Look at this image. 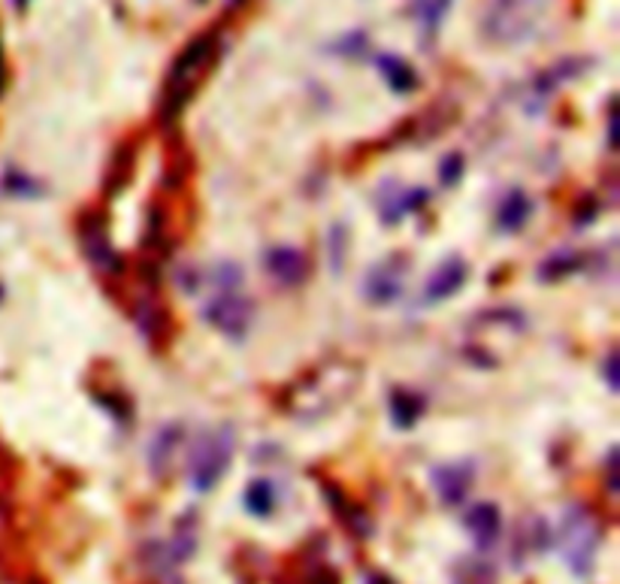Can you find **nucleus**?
Returning <instances> with one entry per match:
<instances>
[{"instance_id": "f257e3e1", "label": "nucleus", "mask_w": 620, "mask_h": 584, "mask_svg": "<svg viewBox=\"0 0 620 584\" xmlns=\"http://www.w3.org/2000/svg\"><path fill=\"white\" fill-rule=\"evenodd\" d=\"M357 385V366L348 361H328L306 373L285 397V409L297 418H321L333 412L340 403L348 400V394Z\"/></svg>"}, {"instance_id": "f03ea898", "label": "nucleus", "mask_w": 620, "mask_h": 584, "mask_svg": "<svg viewBox=\"0 0 620 584\" xmlns=\"http://www.w3.org/2000/svg\"><path fill=\"white\" fill-rule=\"evenodd\" d=\"M233 451H236V430L231 425H219L207 430L200 442L191 449V461H188V482L195 491L207 494L219 485L221 475L228 473Z\"/></svg>"}, {"instance_id": "7ed1b4c3", "label": "nucleus", "mask_w": 620, "mask_h": 584, "mask_svg": "<svg viewBox=\"0 0 620 584\" xmlns=\"http://www.w3.org/2000/svg\"><path fill=\"white\" fill-rule=\"evenodd\" d=\"M596 548H599V524L584 506H572L563 515L560 527V551L575 575H587L594 566Z\"/></svg>"}, {"instance_id": "20e7f679", "label": "nucleus", "mask_w": 620, "mask_h": 584, "mask_svg": "<svg viewBox=\"0 0 620 584\" xmlns=\"http://www.w3.org/2000/svg\"><path fill=\"white\" fill-rule=\"evenodd\" d=\"M209 58H212V37L195 40L188 49L182 52V58L176 62V67L167 76V88H164V103H167V115H176L182 110L185 100L191 98V91L200 82V74L207 70Z\"/></svg>"}, {"instance_id": "39448f33", "label": "nucleus", "mask_w": 620, "mask_h": 584, "mask_svg": "<svg viewBox=\"0 0 620 584\" xmlns=\"http://www.w3.org/2000/svg\"><path fill=\"white\" fill-rule=\"evenodd\" d=\"M203 318L207 324L224 333L228 340H243L248 328H252V318H255V306L245 294L224 288L215 297H209L203 304Z\"/></svg>"}, {"instance_id": "423d86ee", "label": "nucleus", "mask_w": 620, "mask_h": 584, "mask_svg": "<svg viewBox=\"0 0 620 584\" xmlns=\"http://www.w3.org/2000/svg\"><path fill=\"white\" fill-rule=\"evenodd\" d=\"M264 267H267L269 279L281 285V288H297L309 276V261L294 245H273L264 255Z\"/></svg>"}, {"instance_id": "0eeeda50", "label": "nucleus", "mask_w": 620, "mask_h": 584, "mask_svg": "<svg viewBox=\"0 0 620 584\" xmlns=\"http://www.w3.org/2000/svg\"><path fill=\"white\" fill-rule=\"evenodd\" d=\"M466 273H469V269L463 264V257H445V261L430 273V279L424 282V288H421V304L436 306L442 304V300H449L451 294H457L463 288Z\"/></svg>"}, {"instance_id": "6e6552de", "label": "nucleus", "mask_w": 620, "mask_h": 584, "mask_svg": "<svg viewBox=\"0 0 620 584\" xmlns=\"http://www.w3.org/2000/svg\"><path fill=\"white\" fill-rule=\"evenodd\" d=\"M402 257H388L378 267L369 269V276L364 282L366 300L373 306H388L394 304L402 291Z\"/></svg>"}, {"instance_id": "1a4fd4ad", "label": "nucleus", "mask_w": 620, "mask_h": 584, "mask_svg": "<svg viewBox=\"0 0 620 584\" xmlns=\"http://www.w3.org/2000/svg\"><path fill=\"white\" fill-rule=\"evenodd\" d=\"M533 22V7L527 0H502L487 19V31L497 40H518Z\"/></svg>"}, {"instance_id": "9d476101", "label": "nucleus", "mask_w": 620, "mask_h": 584, "mask_svg": "<svg viewBox=\"0 0 620 584\" xmlns=\"http://www.w3.org/2000/svg\"><path fill=\"white\" fill-rule=\"evenodd\" d=\"M473 463H442L433 470V487L445 506H461L473 487Z\"/></svg>"}, {"instance_id": "9b49d317", "label": "nucleus", "mask_w": 620, "mask_h": 584, "mask_svg": "<svg viewBox=\"0 0 620 584\" xmlns=\"http://www.w3.org/2000/svg\"><path fill=\"white\" fill-rule=\"evenodd\" d=\"M463 527H466V533L473 536L478 551H490L502 533V518H499V509L494 503H475L473 509L463 515Z\"/></svg>"}, {"instance_id": "f8f14e48", "label": "nucleus", "mask_w": 620, "mask_h": 584, "mask_svg": "<svg viewBox=\"0 0 620 584\" xmlns=\"http://www.w3.org/2000/svg\"><path fill=\"white\" fill-rule=\"evenodd\" d=\"M82 245H86V255L95 267L107 269V273L122 269V257L115 255V249H112L110 243V233H107V224H103V219H98V216H88L86 224H82Z\"/></svg>"}, {"instance_id": "ddd939ff", "label": "nucleus", "mask_w": 620, "mask_h": 584, "mask_svg": "<svg viewBox=\"0 0 620 584\" xmlns=\"http://www.w3.org/2000/svg\"><path fill=\"white\" fill-rule=\"evenodd\" d=\"M530 216H533V200L521 188H511L509 195L499 200L497 228L502 233H518L530 221Z\"/></svg>"}, {"instance_id": "4468645a", "label": "nucleus", "mask_w": 620, "mask_h": 584, "mask_svg": "<svg viewBox=\"0 0 620 584\" xmlns=\"http://www.w3.org/2000/svg\"><path fill=\"white\" fill-rule=\"evenodd\" d=\"M427 200H430V191H424V188H394V195L378 200V212H381V219L388 221V224H394L402 216L418 212Z\"/></svg>"}, {"instance_id": "2eb2a0df", "label": "nucleus", "mask_w": 620, "mask_h": 584, "mask_svg": "<svg viewBox=\"0 0 620 584\" xmlns=\"http://www.w3.org/2000/svg\"><path fill=\"white\" fill-rule=\"evenodd\" d=\"M376 64H378V70H381V76L388 79V86L394 88V91H402V95H409V91H414V88H418V76H414L412 67L402 62V58H394V55H381Z\"/></svg>"}, {"instance_id": "dca6fc26", "label": "nucleus", "mask_w": 620, "mask_h": 584, "mask_svg": "<svg viewBox=\"0 0 620 584\" xmlns=\"http://www.w3.org/2000/svg\"><path fill=\"white\" fill-rule=\"evenodd\" d=\"M276 485L269 482V478H255L252 485L245 487V509L257 515V518H269L273 509H276Z\"/></svg>"}, {"instance_id": "f3484780", "label": "nucleus", "mask_w": 620, "mask_h": 584, "mask_svg": "<svg viewBox=\"0 0 620 584\" xmlns=\"http://www.w3.org/2000/svg\"><path fill=\"white\" fill-rule=\"evenodd\" d=\"M494 582H497L494 566H490L487 560H478V558L461 560V563L454 566V579H451V584H494Z\"/></svg>"}, {"instance_id": "a211bd4d", "label": "nucleus", "mask_w": 620, "mask_h": 584, "mask_svg": "<svg viewBox=\"0 0 620 584\" xmlns=\"http://www.w3.org/2000/svg\"><path fill=\"white\" fill-rule=\"evenodd\" d=\"M424 409V400L421 397H414L409 390H397L394 397H390V412H394V425L397 427H409L418 421V415Z\"/></svg>"}, {"instance_id": "6ab92c4d", "label": "nucleus", "mask_w": 620, "mask_h": 584, "mask_svg": "<svg viewBox=\"0 0 620 584\" xmlns=\"http://www.w3.org/2000/svg\"><path fill=\"white\" fill-rule=\"evenodd\" d=\"M176 449H179V427L160 430L158 439H155V445H152V470H155V473L167 470V466H170L173 451Z\"/></svg>"}, {"instance_id": "aec40b11", "label": "nucleus", "mask_w": 620, "mask_h": 584, "mask_svg": "<svg viewBox=\"0 0 620 584\" xmlns=\"http://www.w3.org/2000/svg\"><path fill=\"white\" fill-rule=\"evenodd\" d=\"M451 0H418L414 3V13L421 19V27L430 31V34H436V27L442 25V19L449 13Z\"/></svg>"}, {"instance_id": "412c9836", "label": "nucleus", "mask_w": 620, "mask_h": 584, "mask_svg": "<svg viewBox=\"0 0 620 584\" xmlns=\"http://www.w3.org/2000/svg\"><path fill=\"white\" fill-rule=\"evenodd\" d=\"M578 264H582V257L569 249H563L542 264V279H563V276H569L572 269H578Z\"/></svg>"}, {"instance_id": "4be33fe9", "label": "nucleus", "mask_w": 620, "mask_h": 584, "mask_svg": "<svg viewBox=\"0 0 620 584\" xmlns=\"http://www.w3.org/2000/svg\"><path fill=\"white\" fill-rule=\"evenodd\" d=\"M463 173V158L461 155H451V158L442 161V183L445 185H454L461 179Z\"/></svg>"}]
</instances>
